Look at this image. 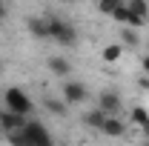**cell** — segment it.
<instances>
[{
	"instance_id": "obj_1",
	"label": "cell",
	"mask_w": 149,
	"mask_h": 146,
	"mask_svg": "<svg viewBox=\"0 0 149 146\" xmlns=\"http://www.w3.org/2000/svg\"><path fill=\"white\" fill-rule=\"evenodd\" d=\"M43 17H46V26H49V37L55 43H60V46H74L77 43V32H74L72 23L55 17V15H43Z\"/></svg>"
},
{
	"instance_id": "obj_2",
	"label": "cell",
	"mask_w": 149,
	"mask_h": 146,
	"mask_svg": "<svg viewBox=\"0 0 149 146\" xmlns=\"http://www.w3.org/2000/svg\"><path fill=\"white\" fill-rule=\"evenodd\" d=\"M20 135H23V146H52V135L46 132L40 120H26Z\"/></svg>"
},
{
	"instance_id": "obj_3",
	"label": "cell",
	"mask_w": 149,
	"mask_h": 146,
	"mask_svg": "<svg viewBox=\"0 0 149 146\" xmlns=\"http://www.w3.org/2000/svg\"><path fill=\"white\" fill-rule=\"evenodd\" d=\"M3 100H6V106H9V109L20 112V115H32V109H35L32 97H29V95H26L23 89H17V86L6 89V95H3Z\"/></svg>"
},
{
	"instance_id": "obj_4",
	"label": "cell",
	"mask_w": 149,
	"mask_h": 146,
	"mask_svg": "<svg viewBox=\"0 0 149 146\" xmlns=\"http://www.w3.org/2000/svg\"><path fill=\"white\" fill-rule=\"evenodd\" d=\"M86 97H89V92H86V86H83L80 80H66V83H63V100H66L69 106L83 103Z\"/></svg>"
},
{
	"instance_id": "obj_5",
	"label": "cell",
	"mask_w": 149,
	"mask_h": 146,
	"mask_svg": "<svg viewBox=\"0 0 149 146\" xmlns=\"http://www.w3.org/2000/svg\"><path fill=\"white\" fill-rule=\"evenodd\" d=\"M26 120H29V115H20L15 109H0V123H3V135L6 132H15V129H23L26 126Z\"/></svg>"
},
{
	"instance_id": "obj_6",
	"label": "cell",
	"mask_w": 149,
	"mask_h": 146,
	"mask_svg": "<svg viewBox=\"0 0 149 146\" xmlns=\"http://www.w3.org/2000/svg\"><path fill=\"white\" fill-rule=\"evenodd\" d=\"M97 106L106 112V115H120V106H123V100H120V95L115 89H106L97 95Z\"/></svg>"
},
{
	"instance_id": "obj_7",
	"label": "cell",
	"mask_w": 149,
	"mask_h": 146,
	"mask_svg": "<svg viewBox=\"0 0 149 146\" xmlns=\"http://www.w3.org/2000/svg\"><path fill=\"white\" fill-rule=\"evenodd\" d=\"M100 132L109 135V138H123V135H126V123H123L118 115H106V120H103Z\"/></svg>"
},
{
	"instance_id": "obj_8",
	"label": "cell",
	"mask_w": 149,
	"mask_h": 146,
	"mask_svg": "<svg viewBox=\"0 0 149 146\" xmlns=\"http://www.w3.org/2000/svg\"><path fill=\"white\" fill-rule=\"evenodd\" d=\"M26 29L35 40H46L49 37V26H46V17H29L26 20Z\"/></svg>"
},
{
	"instance_id": "obj_9",
	"label": "cell",
	"mask_w": 149,
	"mask_h": 146,
	"mask_svg": "<svg viewBox=\"0 0 149 146\" xmlns=\"http://www.w3.org/2000/svg\"><path fill=\"white\" fill-rule=\"evenodd\" d=\"M49 72L57 74V77H69L72 74V63L66 57H60V55H52L49 57Z\"/></svg>"
},
{
	"instance_id": "obj_10",
	"label": "cell",
	"mask_w": 149,
	"mask_h": 146,
	"mask_svg": "<svg viewBox=\"0 0 149 146\" xmlns=\"http://www.w3.org/2000/svg\"><path fill=\"white\" fill-rule=\"evenodd\" d=\"M103 120H106V112L100 109V106H95L92 112L83 115V123H86L89 129H100V126H103Z\"/></svg>"
},
{
	"instance_id": "obj_11",
	"label": "cell",
	"mask_w": 149,
	"mask_h": 146,
	"mask_svg": "<svg viewBox=\"0 0 149 146\" xmlns=\"http://www.w3.org/2000/svg\"><path fill=\"white\" fill-rule=\"evenodd\" d=\"M46 109L52 112L55 117H63V115L69 112V103H66V100H55V97H49V100H46Z\"/></svg>"
},
{
	"instance_id": "obj_12",
	"label": "cell",
	"mask_w": 149,
	"mask_h": 146,
	"mask_svg": "<svg viewBox=\"0 0 149 146\" xmlns=\"http://www.w3.org/2000/svg\"><path fill=\"white\" fill-rule=\"evenodd\" d=\"M126 6H129V12L135 17H143L146 20V9H149V0H126Z\"/></svg>"
},
{
	"instance_id": "obj_13",
	"label": "cell",
	"mask_w": 149,
	"mask_h": 146,
	"mask_svg": "<svg viewBox=\"0 0 149 146\" xmlns=\"http://www.w3.org/2000/svg\"><path fill=\"white\" fill-rule=\"evenodd\" d=\"M120 55H123V46H120V43H112V46H106V49H103V60H106V63H115V60H120Z\"/></svg>"
},
{
	"instance_id": "obj_14",
	"label": "cell",
	"mask_w": 149,
	"mask_h": 146,
	"mask_svg": "<svg viewBox=\"0 0 149 146\" xmlns=\"http://www.w3.org/2000/svg\"><path fill=\"white\" fill-rule=\"evenodd\" d=\"M120 3H123V0H97V12H100V15H112Z\"/></svg>"
},
{
	"instance_id": "obj_15",
	"label": "cell",
	"mask_w": 149,
	"mask_h": 146,
	"mask_svg": "<svg viewBox=\"0 0 149 146\" xmlns=\"http://www.w3.org/2000/svg\"><path fill=\"white\" fill-rule=\"evenodd\" d=\"M120 37H123L126 46H138V32H135V26H126V29L120 32Z\"/></svg>"
},
{
	"instance_id": "obj_16",
	"label": "cell",
	"mask_w": 149,
	"mask_h": 146,
	"mask_svg": "<svg viewBox=\"0 0 149 146\" xmlns=\"http://www.w3.org/2000/svg\"><path fill=\"white\" fill-rule=\"evenodd\" d=\"M146 120H149V112L143 109V106H135V109H132V123L141 126V123H146Z\"/></svg>"
},
{
	"instance_id": "obj_17",
	"label": "cell",
	"mask_w": 149,
	"mask_h": 146,
	"mask_svg": "<svg viewBox=\"0 0 149 146\" xmlns=\"http://www.w3.org/2000/svg\"><path fill=\"white\" fill-rule=\"evenodd\" d=\"M141 63H143V72L149 74V52H146V55H143V57H141Z\"/></svg>"
},
{
	"instance_id": "obj_18",
	"label": "cell",
	"mask_w": 149,
	"mask_h": 146,
	"mask_svg": "<svg viewBox=\"0 0 149 146\" xmlns=\"http://www.w3.org/2000/svg\"><path fill=\"white\" fill-rule=\"evenodd\" d=\"M141 129H143V135L149 138V120H146V123H141Z\"/></svg>"
},
{
	"instance_id": "obj_19",
	"label": "cell",
	"mask_w": 149,
	"mask_h": 146,
	"mask_svg": "<svg viewBox=\"0 0 149 146\" xmlns=\"http://www.w3.org/2000/svg\"><path fill=\"white\" fill-rule=\"evenodd\" d=\"M6 17V6H3V3H0V20Z\"/></svg>"
},
{
	"instance_id": "obj_20",
	"label": "cell",
	"mask_w": 149,
	"mask_h": 146,
	"mask_svg": "<svg viewBox=\"0 0 149 146\" xmlns=\"http://www.w3.org/2000/svg\"><path fill=\"white\" fill-rule=\"evenodd\" d=\"M0 135H3V123H0Z\"/></svg>"
}]
</instances>
